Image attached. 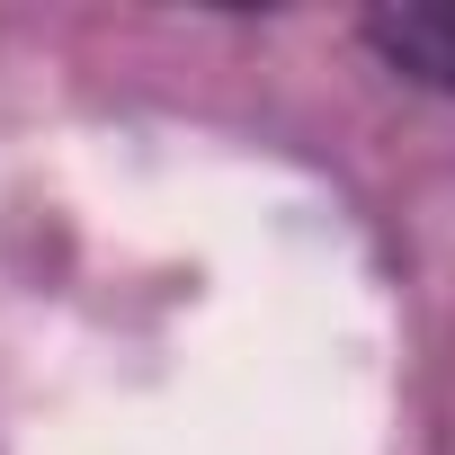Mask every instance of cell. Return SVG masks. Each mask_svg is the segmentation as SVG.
I'll use <instances>...</instances> for the list:
<instances>
[{
	"mask_svg": "<svg viewBox=\"0 0 455 455\" xmlns=\"http://www.w3.org/2000/svg\"><path fill=\"white\" fill-rule=\"evenodd\" d=\"M366 36H375L384 63H402L411 81L455 90V0H428V10H375Z\"/></svg>",
	"mask_w": 455,
	"mask_h": 455,
	"instance_id": "cell-1",
	"label": "cell"
}]
</instances>
